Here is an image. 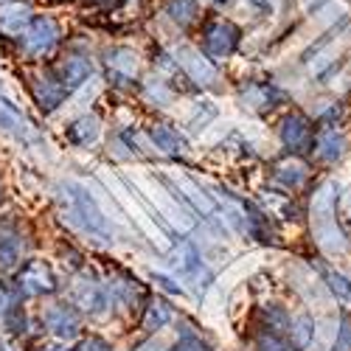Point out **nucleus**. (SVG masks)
I'll return each instance as SVG.
<instances>
[{
  "mask_svg": "<svg viewBox=\"0 0 351 351\" xmlns=\"http://www.w3.org/2000/svg\"><path fill=\"white\" fill-rule=\"evenodd\" d=\"M56 206L65 214V219L96 237H110V222L99 199L87 191L82 183H62L56 186Z\"/></svg>",
  "mask_w": 351,
  "mask_h": 351,
  "instance_id": "nucleus-1",
  "label": "nucleus"
},
{
  "mask_svg": "<svg viewBox=\"0 0 351 351\" xmlns=\"http://www.w3.org/2000/svg\"><path fill=\"white\" fill-rule=\"evenodd\" d=\"M337 199L340 186L335 180H326L312 197V230L317 245L326 253H340L346 247V237L337 225Z\"/></svg>",
  "mask_w": 351,
  "mask_h": 351,
  "instance_id": "nucleus-2",
  "label": "nucleus"
},
{
  "mask_svg": "<svg viewBox=\"0 0 351 351\" xmlns=\"http://www.w3.org/2000/svg\"><path fill=\"white\" fill-rule=\"evenodd\" d=\"M12 287H14L17 298H45V295H53V292L60 289V281H56V273L48 261L28 258L25 265H20L14 270Z\"/></svg>",
  "mask_w": 351,
  "mask_h": 351,
  "instance_id": "nucleus-3",
  "label": "nucleus"
},
{
  "mask_svg": "<svg viewBox=\"0 0 351 351\" xmlns=\"http://www.w3.org/2000/svg\"><path fill=\"white\" fill-rule=\"evenodd\" d=\"M101 178H104V183L112 189V194H115V199H119L121 202V206L132 214V222L138 225V230L141 233H146V237H149V242H155L160 250H171V242L166 239V233L160 230V225H158V217H149V211H143V206H141V202L135 199V194L119 180V178H110V174L104 171L101 174Z\"/></svg>",
  "mask_w": 351,
  "mask_h": 351,
  "instance_id": "nucleus-4",
  "label": "nucleus"
},
{
  "mask_svg": "<svg viewBox=\"0 0 351 351\" xmlns=\"http://www.w3.org/2000/svg\"><path fill=\"white\" fill-rule=\"evenodd\" d=\"M132 186L143 194V202H149L152 214L163 217L174 230H189V228H191V219H189L186 211L180 208L178 197H174V194H166L163 189H158L152 178H143V174H138V178L132 180Z\"/></svg>",
  "mask_w": 351,
  "mask_h": 351,
  "instance_id": "nucleus-5",
  "label": "nucleus"
},
{
  "mask_svg": "<svg viewBox=\"0 0 351 351\" xmlns=\"http://www.w3.org/2000/svg\"><path fill=\"white\" fill-rule=\"evenodd\" d=\"M17 40H20V51L28 56V60H40V56H45L56 43H60V25H56L53 17L34 14L32 23L25 25V32Z\"/></svg>",
  "mask_w": 351,
  "mask_h": 351,
  "instance_id": "nucleus-6",
  "label": "nucleus"
},
{
  "mask_svg": "<svg viewBox=\"0 0 351 351\" xmlns=\"http://www.w3.org/2000/svg\"><path fill=\"white\" fill-rule=\"evenodd\" d=\"M171 56H174V62H178V68H180L194 84H199V87H214V84L219 82L217 65H214L199 48H194V45H178Z\"/></svg>",
  "mask_w": 351,
  "mask_h": 351,
  "instance_id": "nucleus-7",
  "label": "nucleus"
},
{
  "mask_svg": "<svg viewBox=\"0 0 351 351\" xmlns=\"http://www.w3.org/2000/svg\"><path fill=\"white\" fill-rule=\"evenodd\" d=\"M239 40H242L239 25L230 20H211L202 28V45H206V56H211V60H228L237 51Z\"/></svg>",
  "mask_w": 351,
  "mask_h": 351,
  "instance_id": "nucleus-8",
  "label": "nucleus"
},
{
  "mask_svg": "<svg viewBox=\"0 0 351 351\" xmlns=\"http://www.w3.org/2000/svg\"><path fill=\"white\" fill-rule=\"evenodd\" d=\"M43 326L60 343H68L82 335V312L73 304H51L43 309Z\"/></svg>",
  "mask_w": 351,
  "mask_h": 351,
  "instance_id": "nucleus-9",
  "label": "nucleus"
},
{
  "mask_svg": "<svg viewBox=\"0 0 351 351\" xmlns=\"http://www.w3.org/2000/svg\"><path fill=\"white\" fill-rule=\"evenodd\" d=\"M278 138H281L284 149L289 155H304L315 146V130H312L309 119L301 115V112H289L287 115V119L281 121V127H278Z\"/></svg>",
  "mask_w": 351,
  "mask_h": 351,
  "instance_id": "nucleus-10",
  "label": "nucleus"
},
{
  "mask_svg": "<svg viewBox=\"0 0 351 351\" xmlns=\"http://www.w3.org/2000/svg\"><path fill=\"white\" fill-rule=\"evenodd\" d=\"M53 79L62 84V90L71 96L73 90H79V87L93 76V60L84 53H65L60 62L53 65Z\"/></svg>",
  "mask_w": 351,
  "mask_h": 351,
  "instance_id": "nucleus-11",
  "label": "nucleus"
},
{
  "mask_svg": "<svg viewBox=\"0 0 351 351\" xmlns=\"http://www.w3.org/2000/svg\"><path fill=\"white\" fill-rule=\"evenodd\" d=\"M104 68L115 84H130L138 76V53L130 45H112L104 51Z\"/></svg>",
  "mask_w": 351,
  "mask_h": 351,
  "instance_id": "nucleus-12",
  "label": "nucleus"
},
{
  "mask_svg": "<svg viewBox=\"0 0 351 351\" xmlns=\"http://www.w3.org/2000/svg\"><path fill=\"white\" fill-rule=\"evenodd\" d=\"M166 178H169V183H171L174 189H178V191L191 202L194 211H199V214H217V202H214L206 191H202V189L189 178L186 171H180V169H169V171H166Z\"/></svg>",
  "mask_w": 351,
  "mask_h": 351,
  "instance_id": "nucleus-13",
  "label": "nucleus"
},
{
  "mask_svg": "<svg viewBox=\"0 0 351 351\" xmlns=\"http://www.w3.org/2000/svg\"><path fill=\"white\" fill-rule=\"evenodd\" d=\"M34 12L28 3L23 0H6V3H0V34L6 37H20L25 32V25L32 23Z\"/></svg>",
  "mask_w": 351,
  "mask_h": 351,
  "instance_id": "nucleus-14",
  "label": "nucleus"
},
{
  "mask_svg": "<svg viewBox=\"0 0 351 351\" xmlns=\"http://www.w3.org/2000/svg\"><path fill=\"white\" fill-rule=\"evenodd\" d=\"M107 304H110V295H107L104 287H99V284H93V281L76 284V289H73V306H76V309L90 312V315H101Z\"/></svg>",
  "mask_w": 351,
  "mask_h": 351,
  "instance_id": "nucleus-15",
  "label": "nucleus"
},
{
  "mask_svg": "<svg viewBox=\"0 0 351 351\" xmlns=\"http://www.w3.org/2000/svg\"><path fill=\"white\" fill-rule=\"evenodd\" d=\"M312 149H315V158L320 163H337L343 158V152H346V135L337 132V127H326L315 138Z\"/></svg>",
  "mask_w": 351,
  "mask_h": 351,
  "instance_id": "nucleus-16",
  "label": "nucleus"
},
{
  "mask_svg": "<svg viewBox=\"0 0 351 351\" xmlns=\"http://www.w3.org/2000/svg\"><path fill=\"white\" fill-rule=\"evenodd\" d=\"M149 141H152L155 149L163 152V155H183V152L189 149L186 135H183L180 130L169 127V124H155V127L149 130Z\"/></svg>",
  "mask_w": 351,
  "mask_h": 351,
  "instance_id": "nucleus-17",
  "label": "nucleus"
},
{
  "mask_svg": "<svg viewBox=\"0 0 351 351\" xmlns=\"http://www.w3.org/2000/svg\"><path fill=\"white\" fill-rule=\"evenodd\" d=\"M101 135V121L96 119V115H79V119H73L68 127H65V138L73 143V146H90L96 143Z\"/></svg>",
  "mask_w": 351,
  "mask_h": 351,
  "instance_id": "nucleus-18",
  "label": "nucleus"
},
{
  "mask_svg": "<svg viewBox=\"0 0 351 351\" xmlns=\"http://www.w3.org/2000/svg\"><path fill=\"white\" fill-rule=\"evenodd\" d=\"M34 99H37V104H40L45 112H53L56 107H60V104L68 99V93L62 90V84L53 79V73H45V76L37 79V84H34Z\"/></svg>",
  "mask_w": 351,
  "mask_h": 351,
  "instance_id": "nucleus-19",
  "label": "nucleus"
},
{
  "mask_svg": "<svg viewBox=\"0 0 351 351\" xmlns=\"http://www.w3.org/2000/svg\"><path fill=\"white\" fill-rule=\"evenodd\" d=\"M0 132H9L14 138H28V132H32V124L25 121V115L6 99H0Z\"/></svg>",
  "mask_w": 351,
  "mask_h": 351,
  "instance_id": "nucleus-20",
  "label": "nucleus"
},
{
  "mask_svg": "<svg viewBox=\"0 0 351 351\" xmlns=\"http://www.w3.org/2000/svg\"><path fill=\"white\" fill-rule=\"evenodd\" d=\"M23 245L14 233L0 230V273H14L23 265Z\"/></svg>",
  "mask_w": 351,
  "mask_h": 351,
  "instance_id": "nucleus-21",
  "label": "nucleus"
},
{
  "mask_svg": "<svg viewBox=\"0 0 351 351\" xmlns=\"http://www.w3.org/2000/svg\"><path fill=\"white\" fill-rule=\"evenodd\" d=\"M276 87L273 84H258V82H250L242 87V101L245 107H253V110H267V107H276Z\"/></svg>",
  "mask_w": 351,
  "mask_h": 351,
  "instance_id": "nucleus-22",
  "label": "nucleus"
},
{
  "mask_svg": "<svg viewBox=\"0 0 351 351\" xmlns=\"http://www.w3.org/2000/svg\"><path fill=\"white\" fill-rule=\"evenodd\" d=\"M171 320H174V309L163 298H155V301H149V306H146L141 326L146 332H160V329H166L171 324Z\"/></svg>",
  "mask_w": 351,
  "mask_h": 351,
  "instance_id": "nucleus-23",
  "label": "nucleus"
},
{
  "mask_svg": "<svg viewBox=\"0 0 351 351\" xmlns=\"http://www.w3.org/2000/svg\"><path fill=\"white\" fill-rule=\"evenodd\" d=\"M253 348L256 351H298L295 343L289 340V335L273 332V329H258V326L253 332Z\"/></svg>",
  "mask_w": 351,
  "mask_h": 351,
  "instance_id": "nucleus-24",
  "label": "nucleus"
},
{
  "mask_svg": "<svg viewBox=\"0 0 351 351\" xmlns=\"http://www.w3.org/2000/svg\"><path fill=\"white\" fill-rule=\"evenodd\" d=\"M276 180L284 183L287 189H298V186L306 180V166H304L295 155H292V158L276 163Z\"/></svg>",
  "mask_w": 351,
  "mask_h": 351,
  "instance_id": "nucleus-25",
  "label": "nucleus"
},
{
  "mask_svg": "<svg viewBox=\"0 0 351 351\" xmlns=\"http://www.w3.org/2000/svg\"><path fill=\"white\" fill-rule=\"evenodd\" d=\"M166 14H169V20L174 25L189 28L199 17V3H197V0H169V3H166Z\"/></svg>",
  "mask_w": 351,
  "mask_h": 351,
  "instance_id": "nucleus-26",
  "label": "nucleus"
},
{
  "mask_svg": "<svg viewBox=\"0 0 351 351\" xmlns=\"http://www.w3.org/2000/svg\"><path fill=\"white\" fill-rule=\"evenodd\" d=\"M324 281H326V287L332 289V295H335L343 306H351V281H348L343 273H335L332 267H326V270H324Z\"/></svg>",
  "mask_w": 351,
  "mask_h": 351,
  "instance_id": "nucleus-27",
  "label": "nucleus"
},
{
  "mask_svg": "<svg viewBox=\"0 0 351 351\" xmlns=\"http://www.w3.org/2000/svg\"><path fill=\"white\" fill-rule=\"evenodd\" d=\"M3 324L12 335H25L28 332V317H25V309L20 304H9L3 309Z\"/></svg>",
  "mask_w": 351,
  "mask_h": 351,
  "instance_id": "nucleus-28",
  "label": "nucleus"
},
{
  "mask_svg": "<svg viewBox=\"0 0 351 351\" xmlns=\"http://www.w3.org/2000/svg\"><path fill=\"white\" fill-rule=\"evenodd\" d=\"M73 351H112V346H110L104 337L90 335V337H82V340H79V346H76Z\"/></svg>",
  "mask_w": 351,
  "mask_h": 351,
  "instance_id": "nucleus-29",
  "label": "nucleus"
},
{
  "mask_svg": "<svg viewBox=\"0 0 351 351\" xmlns=\"http://www.w3.org/2000/svg\"><path fill=\"white\" fill-rule=\"evenodd\" d=\"M335 351H351V324L340 326V343L335 346Z\"/></svg>",
  "mask_w": 351,
  "mask_h": 351,
  "instance_id": "nucleus-30",
  "label": "nucleus"
},
{
  "mask_svg": "<svg viewBox=\"0 0 351 351\" xmlns=\"http://www.w3.org/2000/svg\"><path fill=\"white\" fill-rule=\"evenodd\" d=\"M155 284H160L163 289H169V292H174V295H183V287H171L174 281H171V278H166V276H155Z\"/></svg>",
  "mask_w": 351,
  "mask_h": 351,
  "instance_id": "nucleus-31",
  "label": "nucleus"
},
{
  "mask_svg": "<svg viewBox=\"0 0 351 351\" xmlns=\"http://www.w3.org/2000/svg\"><path fill=\"white\" fill-rule=\"evenodd\" d=\"M37 351H73L68 343H60V340H53V343H43Z\"/></svg>",
  "mask_w": 351,
  "mask_h": 351,
  "instance_id": "nucleus-32",
  "label": "nucleus"
},
{
  "mask_svg": "<svg viewBox=\"0 0 351 351\" xmlns=\"http://www.w3.org/2000/svg\"><path fill=\"white\" fill-rule=\"evenodd\" d=\"M6 306H9V304H6V298H3V295H0V312H3Z\"/></svg>",
  "mask_w": 351,
  "mask_h": 351,
  "instance_id": "nucleus-33",
  "label": "nucleus"
},
{
  "mask_svg": "<svg viewBox=\"0 0 351 351\" xmlns=\"http://www.w3.org/2000/svg\"><path fill=\"white\" fill-rule=\"evenodd\" d=\"M90 3H110V0H90Z\"/></svg>",
  "mask_w": 351,
  "mask_h": 351,
  "instance_id": "nucleus-34",
  "label": "nucleus"
},
{
  "mask_svg": "<svg viewBox=\"0 0 351 351\" xmlns=\"http://www.w3.org/2000/svg\"><path fill=\"white\" fill-rule=\"evenodd\" d=\"M0 3H6V0H0Z\"/></svg>",
  "mask_w": 351,
  "mask_h": 351,
  "instance_id": "nucleus-35",
  "label": "nucleus"
}]
</instances>
